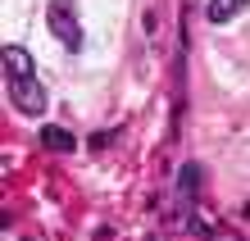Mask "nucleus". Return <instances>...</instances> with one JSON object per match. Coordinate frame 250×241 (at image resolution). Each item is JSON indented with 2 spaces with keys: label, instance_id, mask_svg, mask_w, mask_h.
<instances>
[{
  "label": "nucleus",
  "instance_id": "obj_1",
  "mask_svg": "<svg viewBox=\"0 0 250 241\" xmlns=\"http://www.w3.org/2000/svg\"><path fill=\"white\" fill-rule=\"evenodd\" d=\"M46 23H50V32L60 37L68 50H82V27H78V9H73V0H50Z\"/></svg>",
  "mask_w": 250,
  "mask_h": 241
},
{
  "label": "nucleus",
  "instance_id": "obj_2",
  "mask_svg": "<svg viewBox=\"0 0 250 241\" xmlns=\"http://www.w3.org/2000/svg\"><path fill=\"white\" fill-rule=\"evenodd\" d=\"M9 100L19 105L23 114H46V91H41V82H37V78H19V82H9Z\"/></svg>",
  "mask_w": 250,
  "mask_h": 241
},
{
  "label": "nucleus",
  "instance_id": "obj_3",
  "mask_svg": "<svg viewBox=\"0 0 250 241\" xmlns=\"http://www.w3.org/2000/svg\"><path fill=\"white\" fill-rule=\"evenodd\" d=\"M0 64H5V78L9 82L32 78V55H27L23 46H5V50H0Z\"/></svg>",
  "mask_w": 250,
  "mask_h": 241
},
{
  "label": "nucleus",
  "instance_id": "obj_4",
  "mask_svg": "<svg viewBox=\"0 0 250 241\" xmlns=\"http://www.w3.org/2000/svg\"><path fill=\"white\" fill-rule=\"evenodd\" d=\"M41 146H46V150H60V155H64V150L78 146V137H73L68 128H60V123H46V128H41Z\"/></svg>",
  "mask_w": 250,
  "mask_h": 241
},
{
  "label": "nucleus",
  "instance_id": "obj_5",
  "mask_svg": "<svg viewBox=\"0 0 250 241\" xmlns=\"http://www.w3.org/2000/svg\"><path fill=\"white\" fill-rule=\"evenodd\" d=\"M246 5H250V0H209V5H205V19H209V23H232Z\"/></svg>",
  "mask_w": 250,
  "mask_h": 241
},
{
  "label": "nucleus",
  "instance_id": "obj_6",
  "mask_svg": "<svg viewBox=\"0 0 250 241\" xmlns=\"http://www.w3.org/2000/svg\"><path fill=\"white\" fill-rule=\"evenodd\" d=\"M196 182H200V169H196V164H187V169H182V177H178L182 200H191V196H196Z\"/></svg>",
  "mask_w": 250,
  "mask_h": 241
},
{
  "label": "nucleus",
  "instance_id": "obj_7",
  "mask_svg": "<svg viewBox=\"0 0 250 241\" xmlns=\"http://www.w3.org/2000/svg\"><path fill=\"white\" fill-rule=\"evenodd\" d=\"M114 141V132H96V137H91V150H105Z\"/></svg>",
  "mask_w": 250,
  "mask_h": 241
},
{
  "label": "nucleus",
  "instance_id": "obj_8",
  "mask_svg": "<svg viewBox=\"0 0 250 241\" xmlns=\"http://www.w3.org/2000/svg\"><path fill=\"white\" fill-rule=\"evenodd\" d=\"M23 241H37V237H23Z\"/></svg>",
  "mask_w": 250,
  "mask_h": 241
}]
</instances>
